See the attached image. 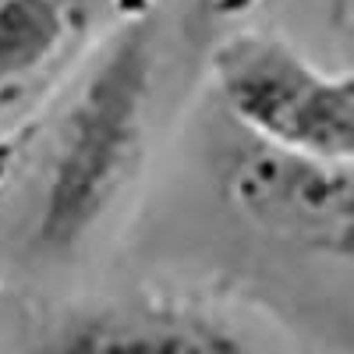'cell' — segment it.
I'll return each instance as SVG.
<instances>
[{"mask_svg": "<svg viewBox=\"0 0 354 354\" xmlns=\"http://www.w3.org/2000/svg\"><path fill=\"white\" fill-rule=\"evenodd\" d=\"M213 71L238 124L287 149L354 163V75H326L280 36L227 39Z\"/></svg>", "mask_w": 354, "mask_h": 354, "instance_id": "obj_2", "label": "cell"}, {"mask_svg": "<svg viewBox=\"0 0 354 354\" xmlns=\"http://www.w3.org/2000/svg\"><path fill=\"white\" fill-rule=\"evenodd\" d=\"M227 188L255 223L308 238L315 248H326L354 227V170L262 135H252L234 153Z\"/></svg>", "mask_w": 354, "mask_h": 354, "instance_id": "obj_3", "label": "cell"}, {"mask_svg": "<svg viewBox=\"0 0 354 354\" xmlns=\"http://www.w3.org/2000/svg\"><path fill=\"white\" fill-rule=\"evenodd\" d=\"M15 163H18V142H15V138L0 142V195H4V185H8Z\"/></svg>", "mask_w": 354, "mask_h": 354, "instance_id": "obj_6", "label": "cell"}, {"mask_svg": "<svg viewBox=\"0 0 354 354\" xmlns=\"http://www.w3.org/2000/svg\"><path fill=\"white\" fill-rule=\"evenodd\" d=\"M153 78L156 25L138 11L100 50L57 124L36 216V245L46 255L78 252L138 177Z\"/></svg>", "mask_w": 354, "mask_h": 354, "instance_id": "obj_1", "label": "cell"}, {"mask_svg": "<svg viewBox=\"0 0 354 354\" xmlns=\"http://www.w3.org/2000/svg\"><path fill=\"white\" fill-rule=\"evenodd\" d=\"M93 8L96 0H0V103L61 61Z\"/></svg>", "mask_w": 354, "mask_h": 354, "instance_id": "obj_5", "label": "cell"}, {"mask_svg": "<svg viewBox=\"0 0 354 354\" xmlns=\"http://www.w3.org/2000/svg\"><path fill=\"white\" fill-rule=\"evenodd\" d=\"M46 347L61 351H245L223 322L188 308L167 305H124L75 319Z\"/></svg>", "mask_w": 354, "mask_h": 354, "instance_id": "obj_4", "label": "cell"}, {"mask_svg": "<svg viewBox=\"0 0 354 354\" xmlns=\"http://www.w3.org/2000/svg\"><path fill=\"white\" fill-rule=\"evenodd\" d=\"M322 252H330V255H337V259H347V262H354V227H347L340 238H333Z\"/></svg>", "mask_w": 354, "mask_h": 354, "instance_id": "obj_7", "label": "cell"}]
</instances>
